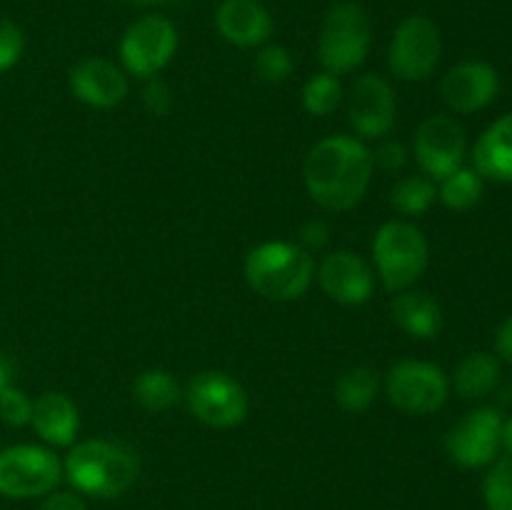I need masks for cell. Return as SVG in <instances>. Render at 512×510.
Segmentation results:
<instances>
[{
	"label": "cell",
	"mask_w": 512,
	"mask_h": 510,
	"mask_svg": "<svg viewBox=\"0 0 512 510\" xmlns=\"http://www.w3.org/2000/svg\"><path fill=\"white\" fill-rule=\"evenodd\" d=\"M438 198L435 180L428 175H405L390 190V205L403 215H423Z\"/></svg>",
	"instance_id": "obj_24"
},
{
	"label": "cell",
	"mask_w": 512,
	"mask_h": 510,
	"mask_svg": "<svg viewBox=\"0 0 512 510\" xmlns=\"http://www.w3.org/2000/svg\"><path fill=\"white\" fill-rule=\"evenodd\" d=\"M133 395L145 410L150 413H163V410H170L180 400V385L178 380L173 378V373L168 370H145L135 378L133 383Z\"/></svg>",
	"instance_id": "obj_23"
},
{
	"label": "cell",
	"mask_w": 512,
	"mask_h": 510,
	"mask_svg": "<svg viewBox=\"0 0 512 510\" xmlns=\"http://www.w3.org/2000/svg\"><path fill=\"white\" fill-rule=\"evenodd\" d=\"M373 153L353 135H330L305 158V188L325 210L345 213L365 198L373 180Z\"/></svg>",
	"instance_id": "obj_1"
},
{
	"label": "cell",
	"mask_w": 512,
	"mask_h": 510,
	"mask_svg": "<svg viewBox=\"0 0 512 510\" xmlns=\"http://www.w3.org/2000/svg\"><path fill=\"white\" fill-rule=\"evenodd\" d=\"M40 510H88L83 500L73 493H53L45 498V503L40 505Z\"/></svg>",
	"instance_id": "obj_34"
},
{
	"label": "cell",
	"mask_w": 512,
	"mask_h": 510,
	"mask_svg": "<svg viewBox=\"0 0 512 510\" xmlns=\"http://www.w3.org/2000/svg\"><path fill=\"white\" fill-rule=\"evenodd\" d=\"M465 148L463 125L450 115H430L415 130V160L430 180H445L463 168Z\"/></svg>",
	"instance_id": "obj_11"
},
{
	"label": "cell",
	"mask_w": 512,
	"mask_h": 510,
	"mask_svg": "<svg viewBox=\"0 0 512 510\" xmlns=\"http://www.w3.org/2000/svg\"><path fill=\"white\" fill-rule=\"evenodd\" d=\"M503 448L508 450V455L512 458V418L503 425Z\"/></svg>",
	"instance_id": "obj_37"
},
{
	"label": "cell",
	"mask_w": 512,
	"mask_h": 510,
	"mask_svg": "<svg viewBox=\"0 0 512 510\" xmlns=\"http://www.w3.org/2000/svg\"><path fill=\"white\" fill-rule=\"evenodd\" d=\"M130 3H135V5H163V3H170V0H130Z\"/></svg>",
	"instance_id": "obj_38"
},
{
	"label": "cell",
	"mask_w": 512,
	"mask_h": 510,
	"mask_svg": "<svg viewBox=\"0 0 512 510\" xmlns=\"http://www.w3.org/2000/svg\"><path fill=\"white\" fill-rule=\"evenodd\" d=\"M63 470L78 493L118 498L138 480L140 458L118 440H83L70 448Z\"/></svg>",
	"instance_id": "obj_2"
},
{
	"label": "cell",
	"mask_w": 512,
	"mask_h": 510,
	"mask_svg": "<svg viewBox=\"0 0 512 510\" xmlns=\"http://www.w3.org/2000/svg\"><path fill=\"white\" fill-rule=\"evenodd\" d=\"M495 350H498L500 358L512 363V315L500 325L498 338H495Z\"/></svg>",
	"instance_id": "obj_35"
},
{
	"label": "cell",
	"mask_w": 512,
	"mask_h": 510,
	"mask_svg": "<svg viewBox=\"0 0 512 510\" xmlns=\"http://www.w3.org/2000/svg\"><path fill=\"white\" fill-rule=\"evenodd\" d=\"M440 183H443L438 190L440 200H443L445 208L455 210V213L475 208L483 198V175L475 168H458Z\"/></svg>",
	"instance_id": "obj_25"
},
{
	"label": "cell",
	"mask_w": 512,
	"mask_h": 510,
	"mask_svg": "<svg viewBox=\"0 0 512 510\" xmlns=\"http://www.w3.org/2000/svg\"><path fill=\"white\" fill-rule=\"evenodd\" d=\"M63 480V463L43 445H13L0 450V495L15 500L53 493Z\"/></svg>",
	"instance_id": "obj_6"
},
{
	"label": "cell",
	"mask_w": 512,
	"mask_h": 510,
	"mask_svg": "<svg viewBox=\"0 0 512 510\" xmlns=\"http://www.w3.org/2000/svg\"><path fill=\"white\" fill-rule=\"evenodd\" d=\"M390 310H393L395 323L418 340L435 338L443 328V310H440L438 300L428 293H418V290L395 293Z\"/></svg>",
	"instance_id": "obj_20"
},
{
	"label": "cell",
	"mask_w": 512,
	"mask_h": 510,
	"mask_svg": "<svg viewBox=\"0 0 512 510\" xmlns=\"http://www.w3.org/2000/svg\"><path fill=\"white\" fill-rule=\"evenodd\" d=\"M488 510H512V458L493 465L483 485Z\"/></svg>",
	"instance_id": "obj_27"
},
{
	"label": "cell",
	"mask_w": 512,
	"mask_h": 510,
	"mask_svg": "<svg viewBox=\"0 0 512 510\" xmlns=\"http://www.w3.org/2000/svg\"><path fill=\"white\" fill-rule=\"evenodd\" d=\"M255 73H258L260 80L270 85L283 83L293 73V55L283 45H265L255 55Z\"/></svg>",
	"instance_id": "obj_28"
},
{
	"label": "cell",
	"mask_w": 512,
	"mask_h": 510,
	"mask_svg": "<svg viewBox=\"0 0 512 510\" xmlns=\"http://www.w3.org/2000/svg\"><path fill=\"white\" fill-rule=\"evenodd\" d=\"M348 120L360 138H385L398 120L395 90L383 75H360L350 90Z\"/></svg>",
	"instance_id": "obj_13"
},
{
	"label": "cell",
	"mask_w": 512,
	"mask_h": 510,
	"mask_svg": "<svg viewBox=\"0 0 512 510\" xmlns=\"http://www.w3.org/2000/svg\"><path fill=\"white\" fill-rule=\"evenodd\" d=\"M373 163H378L383 170H400L405 163H408V150H405L403 143L398 140H385L375 148L373 153Z\"/></svg>",
	"instance_id": "obj_32"
},
{
	"label": "cell",
	"mask_w": 512,
	"mask_h": 510,
	"mask_svg": "<svg viewBox=\"0 0 512 510\" xmlns=\"http://www.w3.org/2000/svg\"><path fill=\"white\" fill-rule=\"evenodd\" d=\"M68 85L80 103L90 108H115L128 95V75L105 58H83L70 68Z\"/></svg>",
	"instance_id": "obj_16"
},
{
	"label": "cell",
	"mask_w": 512,
	"mask_h": 510,
	"mask_svg": "<svg viewBox=\"0 0 512 510\" xmlns=\"http://www.w3.org/2000/svg\"><path fill=\"white\" fill-rule=\"evenodd\" d=\"M30 425L48 445L68 448V445L75 443L80 430L78 405L63 393H43L33 403Z\"/></svg>",
	"instance_id": "obj_18"
},
{
	"label": "cell",
	"mask_w": 512,
	"mask_h": 510,
	"mask_svg": "<svg viewBox=\"0 0 512 510\" xmlns=\"http://www.w3.org/2000/svg\"><path fill=\"white\" fill-rule=\"evenodd\" d=\"M0 418L10 425V428H23L33 418V400L23 393V390L13 388L0 393Z\"/></svg>",
	"instance_id": "obj_29"
},
{
	"label": "cell",
	"mask_w": 512,
	"mask_h": 510,
	"mask_svg": "<svg viewBox=\"0 0 512 510\" xmlns=\"http://www.w3.org/2000/svg\"><path fill=\"white\" fill-rule=\"evenodd\" d=\"M440 58H443V35L428 15H408L395 28L388 48V65L390 73L398 75L400 80L418 83L430 78Z\"/></svg>",
	"instance_id": "obj_7"
},
{
	"label": "cell",
	"mask_w": 512,
	"mask_h": 510,
	"mask_svg": "<svg viewBox=\"0 0 512 510\" xmlns=\"http://www.w3.org/2000/svg\"><path fill=\"white\" fill-rule=\"evenodd\" d=\"M320 288L325 295L343 305L368 303L375 288V275L360 255L350 250H335L318 268Z\"/></svg>",
	"instance_id": "obj_15"
},
{
	"label": "cell",
	"mask_w": 512,
	"mask_h": 510,
	"mask_svg": "<svg viewBox=\"0 0 512 510\" xmlns=\"http://www.w3.org/2000/svg\"><path fill=\"white\" fill-rule=\"evenodd\" d=\"M185 403L200 423L210 428H235L250 408L248 393L233 375L223 370H203L185 388Z\"/></svg>",
	"instance_id": "obj_8"
},
{
	"label": "cell",
	"mask_w": 512,
	"mask_h": 510,
	"mask_svg": "<svg viewBox=\"0 0 512 510\" xmlns=\"http://www.w3.org/2000/svg\"><path fill=\"white\" fill-rule=\"evenodd\" d=\"M475 170L483 180L512 183V113L495 120L473 148Z\"/></svg>",
	"instance_id": "obj_19"
},
{
	"label": "cell",
	"mask_w": 512,
	"mask_h": 510,
	"mask_svg": "<svg viewBox=\"0 0 512 510\" xmlns=\"http://www.w3.org/2000/svg\"><path fill=\"white\" fill-rule=\"evenodd\" d=\"M25 48L23 30L13 20L0 18V73L10 70L20 60Z\"/></svg>",
	"instance_id": "obj_30"
},
{
	"label": "cell",
	"mask_w": 512,
	"mask_h": 510,
	"mask_svg": "<svg viewBox=\"0 0 512 510\" xmlns=\"http://www.w3.org/2000/svg\"><path fill=\"white\" fill-rule=\"evenodd\" d=\"M143 105L150 115H155V118H160V115L168 113L170 105H173L168 83H165V80H160L158 75H155V78H148V83H145Z\"/></svg>",
	"instance_id": "obj_31"
},
{
	"label": "cell",
	"mask_w": 512,
	"mask_h": 510,
	"mask_svg": "<svg viewBox=\"0 0 512 510\" xmlns=\"http://www.w3.org/2000/svg\"><path fill=\"white\" fill-rule=\"evenodd\" d=\"M315 278V258L303 245L268 240L245 258V280L258 295L278 303L303 298Z\"/></svg>",
	"instance_id": "obj_3"
},
{
	"label": "cell",
	"mask_w": 512,
	"mask_h": 510,
	"mask_svg": "<svg viewBox=\"0 0 512 510\" xmlns=\"http://www.w3.org/2000/svg\"><path fill=\"white\" fill-rule=\"evenodd\" d=\"M215 28L238 48L263 45L273 33V18L260 0H223L215 10Z\"/></svg>",
	"instance_id": "obj_17"
},
{
	"label": "cell",
	"mask_w": 512,
	"mask_h": 510,
	"mask_svg": "<svg viewBox=\"0 0 512 510\" xmlns=\"http://www.w3.org/2000/svg\"><path fill=\"white\" fill-rule=\"evenodd\" d=\"M503 415L495 408H478L450 430L445 448L460 468H483L503 448Z\"/></svg>",
	"instance_id": "obj_12"
},
{
	"label": "cell",
	"mask_w": 512,
	"mask_h": 510,
	"mask_svg": "<svg viewBox=\"0 0 512 510\" xmlns=\"http://www.w3.org/2000/svg\"><path fill=\"white\" fill-rule=\"evenodd\" d=\"M373 258L385 290L403 293L428 270V240L418 225L390 220L375 233Z\"/></svg>",
	"instance_id": "obj_4"
},
{
	"label": "cell",
	"mask_w": 512,
	"mask_h": 510,
	"mask_svg": "<svg viewBox=\"0 0 512 510\" xmlns=\"http://www.w3.org/2000/svg\"><path fill=\"white\" fill-rule=\"evenodd\" d=\"M500 78L493 65L483 60H465L450 68L440 83V95L453 113L468 115L488 108L498 98Z\"/></svg>",
	"instance_id": "obj_14"
},
{
	"label": "cell",
	"mask_w": 512,
	"mask_h": 510,
	"mask_svg": "<svg viewBox=\"0 0 512 510\" xmlns=\"http://www.w3.org/2000/svg\"><path fill=\"white\" fill-rule=\"evenodd\" d=\"M375 395H378V373L365 365L345 370L335 383V400L345 413H365L373 405Z\"/></svg>",
	"instance_id": "obj_22"
},
{
	"label": "cell",
	"mask_w": 512,
	"mask_h": 510,
	"mask_svg": "<svg viewBox=\"0 0 512 510\" xmlns=\"http://www.w3.org/2000/svg\"><path fill=\"white\" fill-rule=\"evenodd\" d=\"M373 43L370 18L358 3H338L325 15L318 40L320 63L328 73H353L365 63Z\"/></svg>",
	"instance_id": "obj_5"
},
{
	"label": "cell",
	"mask_w": 512,
	"mask_h": 510,
	"mask_svg": "<svg viewBox=\"0 0 512 510\" xmlns=\"http://www.w3.org/2000/svg\"><path fill=\"white\" fill-rule=\"evenodd\" d=\"M450 393L448 375L435 363L400 360L385 375V395L408 415L438 413Z\"/></svg>",
	"instance_id": "obj_9"
},
{
	"label": "cell",
	"mask_w": 512,
	"mask_h": 510,
	"mask_svg": "<svg viewBox=\"0 0 512 510\" xmlns=\"http://www.w3.org/2000/svg\"><path fill=\"white\" fill-rule=\"evenodd\" d=\"M178 50V30L165 15H143L125 30L120 40V60L128 75L155 78Z\"/></svg>",
	"instance_id": "obj_10"
},
{
	"label": "cell",
	"mask_w": 512,
	"mask_h": 510,
	"mask_svg": "<svg viewBox=\"0 0 512 510\" xmlns=\"http://www.w3.org/2000/svg\"><path fill=\"white\" fill-rule=\"evenodd\" d=\"M343 100V85H340L338 75L328 73H315L313 78H308V83L303 85V108L308 110L310 115H318V118H325V115L333 113L335 108Z\"/></svg>",
	"instance_id": "obj_26"
},
{
	"label": "cell",
	"mask_w": 512,
	"mask_h": 510,
	"mask_svg": "<svg viewBox=\"0 0 512 510\" xmlns=\"http://www.w3.org/2000/svg\"><path fill=\"white\" fill-rule=\"evenodd\" d=\"M300 240H303V248H323L328 243V225L323 220H310L300 230Z\"/></svg>",
	"instance_id": "obj_33"
},
{
	"label": "cell",
	"mask_w": 512,
	"mask_h": 510,
	"mask_svg": "<svg viewBox=\"0 0 512 510\" xmlns=\"http://www.w3.org/2000/svg\"><path fill=\"white\" fill-rule=\"evenodd\" d=\"M13 375H15V365L8 355L0 353V393L8 390L13 385Z\"/></svg>",
	"instance_id": "obj_36"
},
{
	"label": "cell",
	"mask_w": 512,
	"mask_h": 510,
	"mask_svg": "<svg viewBox=\"0 0 512 510\" xmlns=\"http://www.w3.org/2000/svg\"><path fill=\"white\" fill-rule=\"evenodd\" d=\"M500 383V360L490 353H473L455 370V390L463 398L475 400L493 393Z\"/></svg>",
	"instance_id": "obj_21"
},
{
	"label": "cell",
	"mask_w": 512,
	"mask_h": 510,
	"mask_svg": "<svg viewBox=\"0 0 512 510\" xmlns=\"http://www.w3.org/2000/svg\"><path fill=\"white\" fill-rule=\"evenodd\" d=\"M260 3H263V0H260Z\"/></svg>",
	"instance_id": "obj_39"
}]
</instances>
